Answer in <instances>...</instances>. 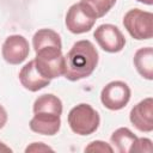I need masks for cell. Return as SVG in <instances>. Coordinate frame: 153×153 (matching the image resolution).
<instances>
[{"instance_id":"cell-19","label":"cell","mask_w":153,"mask_h":153,"mask_svg":"<svg viewBox=\"0 0 153 153\" xmlns=\"http://www.w3.org/2000/svg\"><path fill=\"white\" fill-rule=\"evenodd\" d=\"M48 151H54V149L43 142H32L25 148L26 153H29V152H35V153L36 152H48Z\"/></svg>"},{"instance_id":"cell-10","label":"cell","mask_w":153,"mask_h":153,"mask_svg":"<svg viewBox=\"0 0 153 153\" xmlns=\"http://www.w3.org/2000/svg\"><path fill=\"white\" fill-rule=\"evenodd\" d=\"M29 127L32 131L37 134L53 136L57 134L61 128V116L54 114L37 112L33 114V117L30 120Z\"/></svg>"},{"instance_id":"cell-13","label":"cell","mask_w":153,"mask_h":153,"mask_svg":"<svg viewBox=\"0 0 153 153\" xmlns=\"http://www.w3.org/2000/svg\"><path fill=\"white\" fill-rule=\"evenodd\" d=\"M62 102L57 96H54L53 93H45L42 96H38L32 105L33 114L37 112H44V114H54V115H62Z\"/></svg>"},{"instance_id":"cell-16","label":"cell","mask_w":153,"mask_h":153,"mask_svg":"<svg viewBox=\"0 0 153 153\" xmlns=\"http://www.w3.org/2000/svg\"><path fill=\"white\" fill-rule=\"evenodd\" d=\"M85 2L96 14L97 18L104 17L116 4V0H80Z\"/></svg>"},{"instance_id":"cell-21","label":"cell","mask_w":153,"mask_h":153,"mask_svg":"<svg viewBox=\"0 0 153 153\" xmlns=\"http://www.w3.org/2000/svg\"><path fill=\"white\" fill-rule=\"evenodd\" d=\"M0 152H12V149L6 143H4L2 141H0Z\"/></svg>"},{"instance_id":"cell-4","label":"cell","mask_w":153,"mask_h":153,"mask_svg":"<svg viewBox=\"0 0 153 153\" xmlns=\"http://www.w3.org/2000/svg\"><path fill=\"white\" fill-rule=\"evenodd\" d=\"M153 14L140 8L129 10L123 17V25L128 33L137 39H149L153 36Z\"/></svg>"},{"instance_id":"cell-14","label":"cell","mask_w":153,"mask_h":153,"mask_svg":"<svg viewBox=\"0 0 153 153\" xmlns=\"http://www.w3.org/2000/svg\"><path fill=\"white\" fill-rule=\"evenodd\" d=\"M136 139L137 136L126 127H121L116 129L110 136V141L114 146L112 148H115L120 153H129Z\"/></svg>"},{"instance_id":"cell-1","label":"cell","mask_w":153,"mask_h":153,"mask_svg":"<svg viewBox=\"0 0 153 153\" xmlns=\"http://www.w3.org/2000/svg\"><path fill=\"white\" fill-rule=\"evenodd\" d=\"M99 55L93 43L88 39H81L73 44L65 56L66 79L76 81L90 76L98 65Z\"/></svg>"},{"instance_id":"cell-8","label":"cell","mask_w":153,"mask_h":153,"mask_svg":"<svg viewBox=\"0 0 153 153\" xmlns=\"http://www.w3.org/2000/svg\"><path fill=\"white\" fill-rule=\"evenodd\" d=\"M30 53L27 39L22 35L8 36L1 47V55L10 65H19L26 60Z\"/></svg>"},{"instance_id":"cell-15","label":"cell","mask_w":153,"mask_h":153,"mask_svg":"<svg viewBox=\"0 0 153 153\" xmlns=\"http://www.w3.org/2000/svg\"><path fill=\"white\" fill-rule=\"evenodd\" d=\"M32 47L35 51L43 47H57L62 49V41L56 31L51 29H39L32 37Z\"/></svg>"},{"instance_id":"cell-12","label":"cell","mask_w":153,"mask_h":153,"mask_svg":"<svg viewBox=\"0 0 153 153\" xmlns=\"http://www.w3.org/2000/svg\"><path fill=\"white\" fill-rule=\"evenodd\" d=\"M134 66L137 71V73L147 79H153V49L152 47H145L136 50L133 59Z\"/></svg>"},{"instance_id":"cell-6","label":"cell","mask_w":153,"mask_h":153,"mask_svg":"<svg viewBox=\"0 0 153 153\" xmlns=\"http://www.w3.org/2000/svg\"><path fill=\"white\" fill-rule=\"evenodd\" d=\"M130 94V88L124 81L114 80L102 88L100 102L106 109L117 111L123 109L129 103Z\"/></svg>"},{"instance_id":"cell-20","label":"cell","mask_w":153,"mask_h":153,"mask_svg":"<svg viewBox=\"0 0 153 153\" xmlns=\"http://www.w3.org/2000/svg\"><path fill=\"white\" fill-rule=\"evenodd\" d=\"M7 120H8V115H7V111L5 110V108L0 104V129L4 128V126L7 123Z\"/></svg>"},{"instance_id":"cell-7","label":"cell","mask_w":153,"mask_h":153,"mask_svg":"<svg viewBox=\"0 0 153 153\" xmlns=\"http://www.w3.org/2000/svg\"><path fill=\"white\" fill-rule=\"evenodd\" d=\"M93 37L96 38L98 45L106 53H118L126 45V37L122 31L114 24H102L94 32Z\"/></svg>"},{"instance_id":"cell-5","label":"cell","mask_w":153,"mask_h":153,"mask_svg":"<svg viewBox=\"0 0 153 153\" xmlns=\"http://www.w3.org/2000/svg\"><path fill=\"white\" fill-rule=\"evenodd\" d=\"M98 18L93 13V11L82 1H79L76 4H73L65 18V24L68 31L75 35L88 32L93 25L96 24V20Z\"/></svg>"},{"instance_id":"cell-22","label":"cell","mask_w":153,"mask_h":153,"mask_svg":"<svg viewBox=\"0 0 153 153\" xmlns=\"http://www.w3.org/2000/svg\"><path fill=\"white\" fill-rule=\"evenodd\" d=\"M136 1H139L141 4H145V5H148V6H151L153 4V0H136Z\"/></svg>"},{"instance_id":"cell-18","label":"cell","mask_w":153,"mask_h":153,"mask_svg":"<svg viewBox=\"0 0 153 153\" xmlns=\"http://www.w3.org/2000/svg\"><path fill=\"white\" fill-rule=\"evenodd\" d=\"M130 152H139V153L147 152V153H151L152 152V141H151V139L137 137L135 143L131 146Z\"/></svg>"},{"instance_id":"cell-17","label":"cell","mask_w":153,"mask_h":153,"mask_svg":"<svg viewBox=\"0 0 153 153\" xmlns=\"http://www.w3.org/2000/svg\"><path fill=\"white\" fill-rule=\"evenodd\" d=\"M85 152H99V153H112L114 152V148L106 143L105 141H102V140H94L92 142H90L86 147H85Z\"/></svg>"},{"instance_id":"cell-11","label":"cell","mask_w":153,"mask_h":153,"mask_svg":"<svg viewBox=\"0 0 153 153\" xmlns=\"http://www.w3.org/2000/svg\"><path fill=\"white\" fill-rule=\"evenodd\" d=\"M18 76L22 86L30 92H37L50 84L49 79H45L38 73L33 60L29 61L22 67Z\"/></svg>"},{"instance_id":"cell-2","label":"cell","mask_w":153,"mask_h":153,"mask_svg":"<svg viewBox=\"0 0 153 153\" xmlns=\"http://www.w3.org/2000/svg\"><path fill=\"white\" fill-rule=\"evenodd\" d=\"M67 121L73 133L81 136H87L98 129L100 117L90 104L80 103L71 109Z\"/></svg>"},{"instance_id":"cell-9","label":"cell","mask_w":153,"mask_h":153,"mask_svg":"<svg viewBox=\"0 0 153 153\" xmlns=\"http://www.w3.org/2000/svg\"><path fill=\"white\" fill-rule=\"evenodd\" d=\"M129 120L137 130L151 133L153 130V98L147 97L134 105L130 110Z\"/></svg>"},{"instance_id":"cell-3","label":"cell","mask_w":153,"mask_h":153,"mask_svg":"<svg viewBox=\"0 0 153 153\" xmlns=\"http://www.w3.org/2000/svg\"><path fill=\"white\" fill-rule=\"evenodd\" d=\"M35 66L45 79H56L65 73V55L57 47H43L35 51Z\"/></svg>"}]
</instances>
